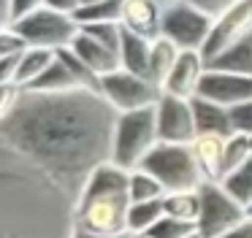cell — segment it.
<instances>
[{"mask_svg":"<svg viewBox=\"0 0 252 238\" xmlns=\"http://www.w3.org/2000/svg\"><path fill=\"white\" fill-rule=\"evenodd\" d=\"M117 111L100 92L25 89L0 119L3 144L79 198L95 168L111 162Z\"/></svg>","mask_w":252,"mask_h":238,"instance_id":"1","label":"cell"},{"mask_svg":"<svg viewBox=\"0 0 252 238\" xmlns=\"http://www.w3.org/2000/svg\"><path fill=\"white\" fill-rule=\"evenodd\" d=\"M130 171L117 162H103L87 178L76 198V227L100 236H120L127 230L130 214Z\"/></svg>","mask_w":252,"mask_h":238,"instance_id":"2","label":"cell"},{"mask_svg":"<svg viewBox=\"0 0 252 238\" xmlns=\"http://www.w3.org/2000/svg\"><path fill=\"white\" fill-rule=\"evenodd\" d=\"M144 168L152 173L165 192H187V189H201L203 171L198 165V157L192 144H168V141H158L152 151L144 157Z\"/></svg>","mask_w":252,"mask_h":238,"instance_id":"3","label":"cell"},{"mask_svg":"<svg viewBox=\"0 0 252 238\" xmlns=\"http://www.w3.org/2000/svg\"><path fill=\"white\" fill-rule=\"evenodd\" d=\"M158 117L152 108L138 111H122L114 127V146H111V162L125 171H133L144 162V157L158 146Z\"/></svg>","mask_w":252,"mask_h":238,"instance_id":"4","label":"cell"},{"mask_svg":"<svg viewBox=\"0 0 252 238\" xmlns=\"http://www.w3.org/2000/svg\"><path fill=\"white\" fill-rule=\"evenodd\" d=\"M8 27H14L28 41V46L52 49V52H60V49L71 46L79 35L76 16L63 14V11L52 8V5H44V8L22 16V19H17Z\"/></svg>","mask_w":252,"mask_h":238,"instance_id":"5","label":"cell"},{"mask_svg":"<svg viewBox=\"0 0 252 238\" xmlns=\"http://www.w3.org/2000/svg\"><path fill=\"white\" fill-rule=\"evenodd\" d=\"M198 195H201V214L195 225L201 238H222L250 216L244 206L220 181H203Z\"/></svg>","mask_w":252,"mask_h":238,"instance_id":"6","label":"cell"},{"mask_svg":"<svg viewBox=\"0 0 252 238\" xmlns=\"http://www.w3.org/2000/svg\"><path fill=\"white\" fill-rule=\"evenodd\" d=\"M212 27H214V16L198 8V5H192L190 0L171 5L163 14V38L174 41L182 52L185 49L203 52L209 35H212Z\"/></svg>","mask_w":252,"mask_h":238,"instance_id":"7","label":"cell"},{"mask_svg":"<svg viewBox=\"0 0 252 238\" xmlns=\"http://www.w3.org/2000/svg\"><path fill=\"white\" fill-rule=\"evenodd\" d=\"M100 95L122 114V111H138V108L158 106L163 89L155 81H149L147 76H138L120 68L100 79Z\"/></svg>","mask_w":252,"mask_h":238,"instance_id":"8","label":"cell"},{"mask_svg":"<svg viewBox=\"0 0 252 238\" xmlns=\"http://www.w3.org/2000/svg\"><path fill=\"white\" fill-rule=\"evenodd\" d=\"M155 117H158L160 141H168V144H192L195 141L198 127H195L192 100L174 97V95H165L163 92L158 106H155Z\"/></svg>","mask_w":252,"mask_h":238,"instance_id":"9","label":"cell"},{"mask_svg":"<svg viewBox=\"0 0 252 238\" xmlns=\"http://www.w3.org/2000/svg\"><path fill=\"white\" fill-rule=\"evenodd\" d=\"M247 32H252V0H239L236 5H230L228 11H222L214 19L212 35L203 46V57L212 60L217 52H222L225 46H230Z\"/></svg>","mask_w":252,"mask_h":238,"instance_id":"10","label":"cell"},{"mask_svg":"<svg viewBox=\"0 0 252 238\" xmlns=\"http://www.w3.org/2000/svg\"><path fill=\"white\" fill-rule=\"evenodd\" d=\"M209 70V62L203 57V52H195V49H185L176 60V65L171 68L168 79L163 84L165 95H174V97H192L201 92V81Z\"/></svg>","mask_w":252,"mask_h":238,"instance_id":"11","label":"cell"},{"mask_svg":"<svg viewBox=\"0 0 252 238\" xmlns=\"http://www.w3.org/2000/svg\"><path fill=\"white\" fill-rule=\"evenodd\" d=\"M198 95L209 97V100H217V103L230 108L236 103L252 100V76L209 68L203 81H201V92Z\"/></svg>","mask_w":252,"mask_h":238,"instance_id":"12","label":"cell"},{"mask_svg":"<svg viewBox=\"0 0 252 238\" xmlns=\"http://www.w3.org/2000/svg\"><path fill=\"white\" fill-rule=\"evenodd\" d=\"M163 14L165 8L160 3H155V0H122L120 25L127 32L158 41L163 35Z\"/></svg>","mask_w":252,"mask_h":238,"instance_id":"13","label":"cell"},{"mask_svg":"<svg viewBox=\"0 0 252 238\" xmlns=\"http://www.w3.org/2000/svg\"><path fill=\"white\" fill-rule=\"evenodd\" d=\"M192 111H195V127L198 135H233V122H230V108L217 100H209L203 95L192 97Z\"/></svg>","mask_w":252,"mask_h":238,"instance_id":"14","label":"cell"},{"mask_svg":"<svg viewBox=\"0 0 252 238\" xmlns=\"http://www.w3.org/2000/svg\"><path fill=\"white\" fill-rule=\"evenodd\" d=\"M71 49H73V52H76L79 57H82L98 76L114 73V70L122 68V60H120V52H117V49L106 46V43L95 41V38H90V35H84L82 30H79L76 41L71 43Z\"/></svg>","mask_w":252,"mask_h":238,"instance_id":"15","label":"cell"},{"mask_svg":"<svg viewBox=\"0 0 252 238\" xmlns=\"http://www.w3.org/2000/svg\"><path fill=\"white\" fill-rule=\"evenodd\" d=\"M198 165L206 181H222L225 176V138L222 135H195L192 141Z\"/></svg>","mask_w":252,"mask_h":238,"instance_id":"16","label":"cell"},{"mask_svg":"<svg viewBox=\"0 0 252 238\" xmlns=\"http://www.w3.org/2000/svg\"><path fill=\"white\" fill-rule=\"evenodd\" d=\"M209 68L214 70H230V73H244L252 76V32L241 35L222 52H217L212 60H206Z\"/></svg>","mask_w":252,"mask_h":238,"instance_id":"17","label":"cell"},{"mask_svg":"<svg viewBox=\"0 0 252 238\" xmlns=\"http://www.w3.org/2000/svg\"><path fill=\"white\" fill-rule=\"evenodd\" d=\"M55 57H57V52H52V49L28 46L22 54H19V62H17V68H14V76H11V84H17V87H22V89H28V87L33 84V81L38 79V76L44 73L46 68H49Z\"/></svg>","mask_w":252,"mask_h":238,"instance_id":"18","label":"cell"},{"mask_svg":"<svg viewBox=\"0 0 252 238\" xmlns=\"http://www.w3.org/2000/svg\"><path fill=\"white\" fill-rule=\"evenodd\" d=\"M125 30V27H122ZM152 43L149 38L136 35V32H122V46H120V60L122 68L130 70V73L147 76L149 73V57H152Z\"/></svg>","mask_w":252,"mask_h":238,"instance_id":"19","label":"cell"},{"mask_svg":"<svg viewBox=\"0 0 252 238\" xmlns=\"http://www.w3.org/2000/svg\"><path fill=\"white\" fill-rule=\"evenodd\" d=\"M179 54H182V49L176 46L174 41H168V38L160 35L158 41L152 43V57H149V73H147V79H149V81H155V84H158L160 89H163L165 79H168L171 68L176 65Z\"/></svg>","mask_w":252,"mask_h":238,"instance_id":"20","label":"cell"},{"mask_svg":"<svg viewBox=\"0 0 252 238\" xmlns=\"http://www.w3.org/2000/svg\"><path fill=\"white\" fill-rule=\"evenodd\" d=\"M28 89H35V92H68V89H82V87L76 84L73 73L60 60V54H57V57L52 60V65L28 87Z\"/></svg>","mask_w":252,"mask_h":238,"instance_id":"21","label":"cell"},{"mask_svg":"<svg viewBox=\"0 0 252 238\" xmlns=\"http://www.w3.org/2000/svg\"><path fill=\"white\" fill-rule=\"evenodd\" d=\"M163 208L168 216H176V219H185V222H198V214H201V195H198V189L165 192Z\"/></svg>","mask_w":252,"mask_h":238,"instance_id":"22","label":"cell"},{"mask_svg":"<svg viewBox=\"0 0 252 238\" xmlns=\"http://www.w3.org/2000/svg\"><path fill=\"white\" fill-rule=\"evenodd\" d=\"M163 214H165L163 198H160V200H141V203H133L130 206V214H127V230H130L133 236H141V233H147Z\"/></svg>","mask_w":252,"mask_h":238,"instance_id":"23","label":"cell"},{"mask_svg":"<svg viewBox=\"0 0 252 238\" xmlns=\"http://www.w3.org/2000/svg\"><path fill=\"white\" fill-rule=\"evenodd\" d=\"M220 184H222L244 208H250L252 206V157L247 162H241L239 168H233Z\"/></svg>","mask_w":252,"mask_h":238,"instance_id":"24","label":"cell"},{"mask_svg":"<svg viewBox=\"0 0 252 238\" xmlns=\"http://www.w3.org/2000/svg\"><path fill=\"white\" fill-rule=\"evenodd\" d=\"M60 60L63 62L68 65V70H71L73 73V79H76V84L82 87V89H93V92H100V79H103V76H98L95 73L93 68H90L87 62H84L82 57H79L76 52H73L71 46H65V49H60Z\"/></svg>","mask_w":252,"mask_h":238,"instance_id":"25","label":"cell"},{"mask_svg":"<svg viewBox=\"0 0 252 238\" xmlns=\"http://www.w3.org/2000/svg\"><path fill=\"white\" fill-rule=\"evenodd\" d=\"M130 198H133V203L160 200V198H165V189L152 173H147L144 168H133L130 171Z\"/></svg>","mask_w":252,"mask_h":238,"instance_id":"26","label":"cell"},{"mask_svg":"<svg viewBox=\"0 0 252 238\" xmlns=\"http://www.w3.org/2000/svg\"><path fill=\"white\" fill-rule=\"evenodd\" d=\"M122 0H98L93 5H84L76 11L79 25H93V22H120Z\"/></svg>","mask_w":252,"mask_h":238,"instance_id":"27","label":"cell"},{"mask_svg":"<svg viewBox=\"0 0 252 238\" xmlns=\"http://www.w3.org/2000/svg\"><path fill=\"white\" fill-rule=\"evenodd\" d=\"M192 233H198L195 222H185V219L163 214L147 233H141V236H149V238H187V236H192Z\"/></svg>","mask_w":252,"mask_h":238,"instance_id":"28","label":"cell"},{"mask_svg":"<svg viewBox=\"0 0 252 238\" xmlns=\"http://www.w3.org/2000/svg\"><path fill=\"white\" fill-rule=\"evenodd\" d=\"M252 157V138L244 133H233L225 138V176L233 168H239L241 162H247ZM222 176V178H225Z\"/></svg>","mask_w":252,"mask_h":238,"instance_id":"29","label":"cell"},{"mask_svg":"<svg viewBox=\"0 0 252 238\" xmlns=\"http://www.w3.org/2000/svg\"><path fill=\"white\" fill-rule=\"evenodd\" d=\"M79 30H82L84 35L95 38V41L106 43V46L117 49V52H120V46H122V32H125L120 22H93V25H79Z\"/></svg>","mask_w":252,"mask_h":238,"instance_id":"30","label":"cell"},{"mask_svg":"<svg viewBox=\"0 0 252 238\" xmlns=\"http://www.w3.org/2000/svg\"><path fill=\"white\" fill-rule=\"evenodd\" d=\"M44 5H46V0H3V19H0V25L8 27L17 19H22V16L44 8Z\"/></svg>","mask_w":252,"mask_h":238,"instance_id":"31","label":"cell"},{"mask_svg":"<svg viewBox=\"0 0 252 238\" xmlns=\"http://www.w3.org/2000/svg\"><path fill=\"white\" fill-rule=\"evenodd\" d=\"M25 49H28V41L14 27H3L0 30V57H17Z\"/></svg>","mask_w":252,"mask_h":238,"instance_id":"32","label":"cell"},{"mask_svg":"<svg viewBox=\"0 0 252 238\" xmlns=\"http://www.w3.org/2000/svg\"><path fill=\"white\" fill-rule=\"evenodd\" d=\"M230 122H233V133H244L252 138V100L230 106Z\"/></svg>","mask_w":252,"mask_h":238,"instance_id":"33","label":"cell"},{"mask_svg":"<svg viewBox=\"0 0 252 238\" xmlns=\"http://www.w3.org/2000/svg\"><path fill=\"white\" fill-rule=\"evenodd\" d=\"M22 87L11 84V81H6V84H0V119L6 117V114H11L14 108H17L19 97H22Z\"/></svg>","mask_w":252,"mask_h":238,"instance_id":"34","label":"cell"},{"mask_svg":"<svg viewBox=\"0 0 252 238\" xmlns=\"http://www.w3.org/2000/svg\"><path fill=\"white\" fill-rule=\"evenodd\" d=\"M192 5H198V8H203L206 14H212L214 19H217L222 11H228L230 5H236L239 0H190Z\"/></svg>","mask_w":252,"mask_h":238,"instance_id":"35","label":"cell"},{"mask_svg":"<svg viewBox=\"0 0 252 238\" xmlns=\"http://www.w3.org/2000/svg\"><path fill=\"white\" fill-rule=\"evenodd\" d=\"M46 5H52V8L63 11V14L76 16V11L82 8V0H46Z\"/></svg>","mask_w":252,"mask_h":238,"instance_id":"36","label":"cell"},{"mask_svg":"<svg viewBox=\"0 0 252 238\" xmlns=\"http://www.w3.org/2000/svg\"><path fill=\"white\" fill-rule=\"evenodd\" d=\"M222 238H252V216H247L239 227H233L230 233H225Z\"/></svg>","mask_w":252,"mask_h":238,"instance_id":"37","label":"cell"},{"mask_svg":"<svg viewBox=\"0 0 252 238\" xmlns=\"http://www.w3.org/2000/svg\"><path fill=\"white\" fill-rule=\"evenodd\" d=\"M73 238H133V233H120V236H100V233H87V230H73Z\"/></svg>","mask_w":252,"mask_h":238,"instance_id":"38","label":"cell"},{"mask_svg":"<svg viewBox=\"0 0 252 238\" xmlns=\"http://www.w3.org/2000/svg\"><path fill=\"white\" fill-rule=\"evenodd\" d=\"M155 3H160V5H163V8H171V5L182 3V0H155Z\"/></svg>","mask_w":252,"mask_h":238,"instance_id":"39","label":"cell"},{"mask_svg":"<svg viewBox=\"0 0 252 238\" xmlns=\"http://www.w3.org/2000/svg\"><path fill=\"white\" fill-rule=\"evenodd\" d=\"M93 3H98V0H82V8L84 5H93Z\"/></svg>","mask_w":252,"mask_h":238,"instance_id":"40","label":"cell"},{"mask_svg":"<svg viewBox=\"0 0 252 238\" xmlns=\"http://www.w3.org/2000/svg\"><path fill=\"white\" fill-rule=\"evenodd\" d=\"M187 238H201V233H192V236H187Z\"/></svg>","mask_w":252,"mask_h":238,"instance_id":"41","label":"cell"},{"mask_svg":"<svg viewBox=\"0 0 252 238\" xmlns=\"http://www.w3.org/2000/svg\"><path fill=\"white\" fill-rule=\"evenodd\" d=\"M247 214H250V216H252V206H250V208H247Z\"/></svg>","mask_w":252,"mask_h":238,"instance_id":"42","label":"cell"},{"mask_svg":"<svg viewBox=\"0 0 252 238\" xmlns=\"http://www.w3.org/2000/svg\"><path fill=\"white\" fill-rule=\"evenodd\" d=\"M133 238H149V236H133Z\"/></svg>","mask_w":252,"mask_h":238,"instance_id":"43","label":"cell"}]
</instances>
